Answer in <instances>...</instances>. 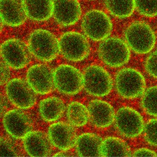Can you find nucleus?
Here are the masks:
<instances>
[{
  "label": "nucleus",
  "instance_id": "9b49d317",
  "mask_svg": "<svg viewBox=\"0 0 157 157\" xmlns=\"http://www.w3.org/2000/svg\"><path fill=\"white\" fill-rule=\"evenodd\" d=\"M114 123L117 131L127 138L138 136L144 128L143 119L140 114L127 107L121 108L116 113Z\"/></svg>",
  "mask_w": 157,
  "mask_h": 157
},
{
  "label": "nucleus",
  "instance_id": "f8f14e48",
  "mask_svg": "<svg viewBox=\"0 0 157 157\" xmlns=\"http://www.w3.org/2000/svg\"><path fill=\"white\" fill-rule=\"evenodd\" d=\"M26 78V81L37 94H48L55 88L53 71L45 64L33 65L28 70Z\"/></svg>",
  "mask_w": 157,
  "mask_h": 157
},
{
  "label": "nucleus",
  "instance_id": "39448f33",
  "mask_svg": "<svg viewBox=\"0 0 157 157\" xmlns=\"http://www.w3.org/2000/svg\"><path fill=\"white\" fill-rule=\"evenodd\" d=\"M118 93L127 99L138 98L144 92L146 84L144 78L138 71L125 68L117 73L115 80Z\"/></svg>",
  "mask_w": 157,
  "mask_h": 157
},
{
  "label": "nucleus",
  "instance_id": "cd10ccee",
  "mask_svg": "<svg viewBox=\"0 0 157 157\" xmlns=\"http://www.w3.org/2000/svg\"><path fill=\"white\" fill-rule=\"evenodd\" d=\"M146 67L150 74L157 78V51L148 57L146 62Z\"/></svg>",
  "mask_w": 157,
  "mask_h": 157
},
{
  "label": "nucleus",
  "instance_id": "5701e85b",
  "mask_svg": "<svg viewBox=\"0 0 157 157\" xmlns=\"http://www.w3.org/2000/svg\"><path fill=\"white\" fill-rule=\"evenodd\" d=\"M67 114L69 123L75 127L84 126L89 122L87 107L80 102L70 103L67 108Z\"/></svg>",
  "mask_w": 157,
  "mask_h": 157
},
{
  "label": "nucleus",
  "instance_id": "20e7f679",
  "mask_svg": "<svg viewBox=\"0 0 157 157\" xmlns=\"http://www.w3.org/2000/svg\"><path fill=\"white\" fill-rule=\"evenodd\" d=\"M59 53L65 59L76 62L83 60L89 54L88 42L82 34L75 32L63 34L59 40Z\"/></svg>",
  "mask_w": 157,
  "mask_h": 157
},
{
  "label": "nucleus",
  "instance_id": "c85d7f7f",
  "mask_svg": "<svg viewBox=\"0 0 157 157\" xmlns=\"http://www.w3.org/2000/svg\"><path fill=\"white\" fill-rule=\"evenodd\" d=\"M10 67L4 62L1 63V84L3 85L6 84L10 80L11 76Z\"/></svg>",
  "mask_w": 157,
  "mask_h": 157
},
{
  "label": "nucleus",
  "instance_id": "393cba45",
  "mask_svg": "<svg viewBox=\"0 0 157 157\" xmlns=\"http://www.w3.org/2000/svg\"><path fill=\"white\" fill-rule=\"evenodd\" d=\"M142 104L146 112L157 117V86L152 87L145 91L142 98Z\"/></svg>",
  "mask_w": 157,
  "mask_h": 157
},
{
  "label": "nucleus",
  "instance_id": "4468645a",
  "mask_svg": "<svg viewBox=\"0 0 157 157\" xmlns=\"http://www.w3.org/2000/svg\"><path fill=\"white\" fill-rule=\"evenodd\" d=\"M48 135L52 146L63 151H68L75 147L78 137L75 127L63 122L51 125Z\"/></svg>",
  "mask_w": 157,
  "mask_h": 157
},
{
  "label": "nucleus",
  "instance_id": "6ab92c4d",
  "mask_svg": "<svg viewBox=\"0 0 157 157\" xmlns=\"http://www.w3.org/2000/svg\"><path fill=\"white\" fill-rule=\"evenodd\" d=\"M28 17L37 21L48 19L53 14V0H23Z\"/></svg>",
  "mask_w": 157,
  "mask_h": 157
},
{
  "label": "nucleus",
  "instance_id": "aec40b11",
  "mask_svg": "<svg viewBox=\"0 0 157 157\" xmlns=\"http://www.w3.org/2000/svg\"><path fill=\"white\" fill-rule=\"evenodd\" d=\"M102 140L96 134L83 133L78 136L75 146L76 152L81 157H99V148Z\"/></svg>",
  "mask_w": 157,
  "mask_h": 157
},
{
  "label": "nucleus",
  "instance_id": "7ed1b4c3",
  "mask_svg": "<svg viewBox=\"0 0 157 157\" xmlns=\"http://www.w3.org/2000/svg\"><path fill=\"white\" fill-rule=\"evenodd\" d=\"M53 76L55 88L62 94L75 95L83 88V74L71 65H59L53 71Z\"/></svg>",
  "mask_w": 157,
  "mask_h": 157
},
{
  "label": "nucleus",
  "instance_id": "6e6552de",
  "mask_svg": "<svg viewBox=\"0 0 157 157\" xmlns=\"http://www.w3.org/2000/svg\"><path fill=\"white\" fill-rule=\"evenodd\" d=\"M1 54L3 61L13 69L25 68L30 63L32 55L28 45L17 38H10L2 43Z\"/></svg>",
  "mask_w": 157,
  "mask_h": 157
},
{
  "label": "nucleus",
  "instance_id": "2eb2a0df",
  "mask_svg": "<svg viewBox=\"0 0 157 157\" xmlns=\"http://www.w3.org/2000/svg\"><path fill=\"white\" fill-rule=\"evenodd\" d=\"M87 107L89 121L95 127L105 128L114 122L116 113L114 108L108 102L100 100H94L89 102Z\"/></svg>",
  "mask_w": 157,
  "mask_h": 157
},
{
  "label": "nucleus",
  "instance_id": "f03ea898",
  "mask_svg": "<svg viewBox=\"0 0 157 157\" xmlns=\"http://www.w3.org/2000/svg\"><path fill=\"white\" fill-rule=\"evenodd\" d=\"M83 76V88L90 95L102 97L110 93L113 86L112 78L103 68L91 65L85 70Z\"/></svg>",
  "mask_w": 157,
  "mask_h": 157
},
{
  "label": "nucleus",
  "instance_id": "423d86ee",
  "mask_svg": "<svg viewBox=\"0 0 157 157\" xmlns=\"http://www.w3.org/2000/svg\"><path fill=\"white\" fill-rule=\"evenodd\" d=\"M125 36L130 47L140 54L148 53L155 43V35L151 29L147 24L141 22L131 25L126 31Z\"/></svg>",
  "mask_w": 157,
  "mask_h": 157
},
{
  "label": "nucleus",
  "instance_id": "412c9836",
  "mask_svg": "<svg viewBox=\"0 0 157 157\" xmlns=\"http://www.w3.org/2000/svg\"><path fill=\"white\" fill-rule=\"evenodd\" d=\"M65 109L64 101L55 97L44 98L39 105V113L43 120L47 122H53L60 119Z\"/></svg>",
  "mask_w": 157,
  "mask_h": 157
},
{
  "label": "nucleus",
  "instance_id": "b1692460",
  "mask_svg": "<svg viewBox=\"0 0 157 157\" xmlns=\"http://www.w3.org/2000/svg\"><path fill=\"white\" fill-rule=\"evenodd\" d=\"M105 2L110 13L118 17L129 16L135 8L134 0H105Z\"/></svg>",
  "mask_w": 157,
  "mask_h": 157
},
{
  "label": "nucleus",
  "instance_id": "c756f323",
  "mask_svg": "<svg viewBox=\"0 0 157 157\" xmlns=\"http://www.w3.org/2000/svg\"><path fill=\"white\" fill-rule=\"evenodd\" d=\"M134 157H157V154L154 151L146 148H141L136 151L133 153Z\"/></svg>",
  "mask_w": 157,
  "mask_h": 157
},
{
  "label": "nucleus",
  "instance_id": "dca6fc26",
  "mask_svg": "<svg viewBox=\"0 0 157 157\" xmlns=\"http://www.w3.org/2000/svg\"><path fill=\"white\" fill-rule=\"evenodd\" d=\"M53 14L60 25H73L81 17V8L77 0H53Z\"/></svg>",
  "mask_w": 157,
  "mask_h": 157
},
{
  "label": "nucleus",
  "instance_id": "a878e982",
  "mask_svg": "<svg viewBox=\"0 0 157 157\" xmlns=\"http://www.w3.org/2000/svg\"><path fill=\"white\" fill-rule=\"evenodd\" d=\"M135 8L142 15L152 17L157 15V0H134Z\"/></svg>",
  "mask_w": 157,
  "mask_h": 157
},
{
  "label": "nucleus",
  "instance_id": "ddd939ff",
  "mask_svg": "<svg viewBox=\"0 0 157 157\" xmlns=\"http://www.w3.org/2000/svg\"><path fill=\"white\" fill-rule=\"evenodd\" d=\"M24 109H14L4 116L3 123L6 131L17 139H23L32 131L33 122L31 117Z\"/></svg>",
  "mask_w": 157,
  "mask_h": 157
},
{
  "label": "nucleus",
  "instance_id": "f3484780",
  "mask_svg": "<svg viewBox=\"0 0 157 157\" xmlns=\"http://www.w3.org/2000/svg\"><path fill=\"white\" fill-rule=\"evenodd\" d=\"M2 22L12 27L22 25L28 17L23 0H1Z\"/></svg>",
  "mask_w": 157,
  "mask_h": 157
},
{
  "label": "nucleus",
  "instance_id": "bb28decb",
  "mask_svg": "<svg viewBox=\"0 0 157 157\" xmlns=\"http://www.w3.org/2000/svg\"><path fill=\"white\" fill-rule=\"evenodd\" d=\"M143 131L146 140L151 145L157 147V119L149 121Z\"/></svg>",
  "mask_w": 157,
  "mask_h": 157
},
{
  "label": "nucleus",
  "instance_id": "f257e3e1",
  "mask_svg": "<svg viewBox=\"0 0 157 157\" xmlns=\"http://www.w3.org/2000/svg\"><path fill=\"white\" fill-rule=\"evenodd\" d=\"M27 45L32 56L42 62L53 61L59 53V40L47 30L39 29L33 31Z\"/></svg>",
  "mask_w": 157,
  "mask_h": 157
},
{
  "label": "nucleus",
  "instance_id": "9d476101",
  "mask_svg": "<svg viewBox=\"0 0 157 157\" xmlns=\"http://www.w3.org/2000/svg\"><path fill=\"white\" fill-rule=\"evenodd\" d=\"M6 91L10 103L20 109H30L36 102L37 94L27 81L21 78H16L10 80L6 84Z\"/></svg>",
  "mask_w": 157,
  "mask_h": 157
},
{
  "label": "nucleus",
  "instance_id": "4be33fe9",
  "mask_svg": "<svg viewBox=\"0 0 157 157\" xmlns=\"http://www.w3.org/2000/svg\"><path fill=\"white\" fill-rule=\"evenodd\" d=\"M99 152L101 157H129L132 155L129 147L124 140L113 136L102 140Z\"/></svg>",
  "mask_w": 157,
  "mask_h": 157
},
{
  "label": "nucleus",
  "instance_id": "a211bd4d",
  "mask_svg": "<svg viewBox=\"0 0 157 157\" xmlns=\"http://www.w3.org/2000/svg\"><path fill=\"white\" fill-rule=\"evenodd\" d=\"M25 151L33 157H46L52 151V144L48 135L39 131L31 132L23 139Z\"/></svg>",
  "mask_w": 157,
  "mask_h": 157
},
{
  "label": "nucleus",
  "instance_id": "1a4fd4ad",
  "mask_svg": "<svg viewBox=\"0 0 157 157\" xmlns=\"http://www.w3.org/2000/svg\"><path fill=\"white\" fill-rule=\"evenodd\" d=\"M82 25L86 35L95 41L105 40L112 31V23L109 17L99 10H92L87 13L83 17Z\"/></svg>",
  "mask_w": 157,
  "mask_h": 157
},
{
  "label": "nucleus",
  "instance_id": "0eeeda50",
  "mask_svg": "<svg viewBox=\"0 0 157 157\" xmlns=\"http://www.w3.org/2000/svg\"><path fill=\"white\" fill-rule=\"evenodd\" d=\"M98 54L102 61L108 66L117 67L122 66L129 60L130 52L127 44L118 38L106 39L98 48Z\"/></svg>",
  "mask_w": 157,
  "mask_h": 157
}]
</instances>
